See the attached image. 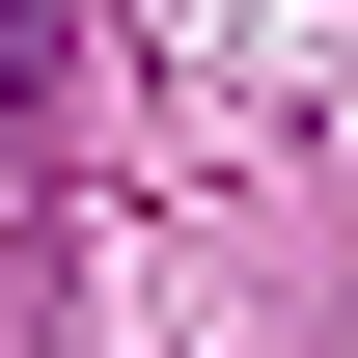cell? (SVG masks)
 I'll list each match as a JSON object with an SVG mask.
<instances>
[{
  "label": "cell",
  "instance_id": "obj_1",
  "mask_svg": "<svg viewBox=\"0 0 358 358\" xmlns=\"http://www.w3.org/2000/svg\"><path fill=\"white\" fill-rule=\"evenodd\" d=\"M55 83H83V0H0V138H28Z\"/></svg>",
  "mask_w": 358,
  "mask_h": 358
}]
</instances>
